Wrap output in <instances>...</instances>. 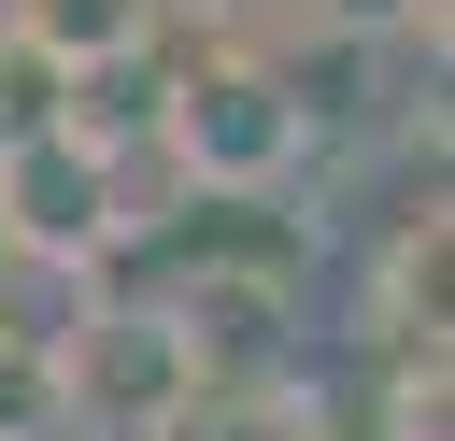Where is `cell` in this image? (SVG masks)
Returning a JSON list of instances; mask_svg holds the SVG:
<instances>
[{"instance_id":"2","label":"cell","mask_w":455,"mask_h":441,"mask_svg":"<svg viewBox=\"0 0 455 441\" xmlns=\"http://www.w3.org/2000/svg\"><path fill=\"white\" fill-rule=\"evenodd\" d=\"M185 398H199V341L171 327V299H142V313H100V299H85V327L57 341V413H71V441H156Z\"/></svg>"},{"instance_id":"4","label":"cell","mask_w":455,"mask_h":441,"mask_svg":"<svg viewBox=\"0 0 455 441\" xmlns=\"http://www.w3.org/2000/svg\"><path fill=\"white\" fill-rule=\"evenodd\" d=\"M0 28L43 71H100V57H142L156 43V0H0Z\"/></svg>"},{"instance_id":"3","label":"cell","mask_w":455,"mask_h":441,"mask_svg":"<svg viewBox=\"0 0 455 441\" xmlns=\"http://www.w3.org/2000/svg\"><path fill=\"white\" fill-rule=\"evenodd\" d=\"M128 242V156H100L85 128H0V256H43V270H85Z\"/></svg>"},{"instance_id":"1","label":"cell","mask_w":455,"mask_h":441,"mask_svg":"<svg viewBox=\"0 0 455 441\" xmlns=\"http://www.w3.org/2000/svg\"><path fill=\"white\" fill-rule=\"evenodd\" d=\"M156 156L199 185V199H284V171L313 156V114L270 85V57L213 43L156 85Z\"/></svg>"}]
</instances>
